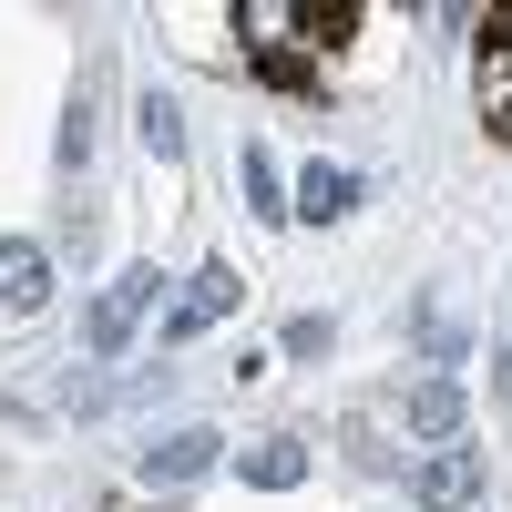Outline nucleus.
I'll return each instance as SVG.
<instances>
[{
    "label": "nucleus",
    "mask_w": 512,
    "mask_h": 512,
    "mask_svg": "<svg viewBox=\"0 0 512 512\" xmlns=\"http://www.w3.org/2000/svg\"><path fill=\"white\" fill-rule=\"evenodd\" d=\"M236 185H246V205L267 226H287V195H277V164H267V144H236Z\"/></svg>",
    "instance_id": "1a4fd4ad"
},
{
    "label": "nucleus",
    "mask_w": 512,
    "mask_h": 512,
    "mask_svg": "<svg viewBox=\"0 0 512 512\" xmlns=\"http://www.w3.org/2000/svg\"><path fill=\"white\" fill-rule=\"evenodd\" d=\"M144 154H185V123H175V93H144Z\"/></svg>",
    "instance_id": "9d476101"
},
{
    "label": "nucleus",
    "mask_w": 512,
    "mask_h": 512,
    "mask_svg": "<svg viewBox=\"0 0 512 512\" xmlns=\"http://www.w3.org/2000/svg\"><path fill=\"white\" fill-rule=\"evenodd\" d=\"M216 441H226V431H164V441H144V482H195V472H216Z\"/></svg>",
    "instance_id": "423d86ee"
},
{
    "label": "nucleus",
    "mask_w": 512,
    "mask_h": 512,
    "mask_svg": "<svg viewBox=\"0 0 512 512\" xmlns=\"http://www.w3.org/2000/svg\"><path fill=\"white\" fill-rule=\"evenodd\" d=\"M82 154H93V103H72V123H62V175H72Z\"/></svg>",
    "instance_id": "f8f14e48"
},
{
    "label": "nucleus",
    "mask_w": 512,
    "mask_h": 512,
    "mask_svg": "<svg viewBox=\"0 0 512 512\" xmlns=\"http://www.w3.org/2000/svg\"><path fill=\"white\" fill-rule=\"evenodd\" d=\"M328 338H338V328H328L318 308H308V318H287V359H318V349H328Z\"/></svg>",
    "instance_id": "9b49d317"
},
{
    "label": "nucleus",
    "mask_w": 512,
    "mask_h": 512,
    "mask_svg": "<svg viewBox=\"0 0 512 512\" xmlns=\"http://www.w3.org/2000/svg\"><path fill=\"white\" fill-rule=\"evenodd\" d=\"M164 297V267H123L93 308H82V359H123V338L144 328V308Z\"/></svg>",
    "instance_id": "f257e3e1"
},
{
    "label": "nucleus",
    "mask_w": 512,
    "mask_h": 512,
    "mask_svg": "<svg viewBox=\"0 0 512 512\" xmlns=\"http://www.w3.org/2000/svg\"><path fill=\"white\" fill-rule=\"evenodd\" d=\"M236 482L246 492H297V482H308V441H256V451H236Z\"/></svg>",
    "instance_id": "0eeeda50"
},
{
    "label": "nucleus",
    "mask_w": 512,
    "mask_h": 512,
    "mask_svg": "<svg viewBox=\"0 0 512 512\" xmlns=\"http://www.w3.org/2000/svg\"><path fill=\"white\" fill-rule=\"evenodd\" d=\"M410 441H461V390H451V379L431 369V379H410Z\"/></svg>",
    "instance_id": "6e6552de"
},
{
    "label": "nucleus",
    "mask_w": 512,
    "mask_h": 512,
    "mask_svg": "<svg viewBox=\"0 0 512 512\" xmlns=\"http://www.w3.org/2000/svg\"><path fill=\"white\" fill-rule=\"evenodd\" d=\"M236 297H246V277L226 267V256H205V267H195V287L175 297V308H164V349H185V338H205L216 318H236Z\"/></svg>",
    "instance_id": "f03ea898"
},
{
    "label": "nucleus",
    "mask_w": 512,
    "mask_h": 512,
    "mask_svg": "<svg viewBox=\"0 0 512 512\" xmlns=\"http://www.w3.org/2000/svg\"><path fill=\"white\" fill-rule=\"evenodd\" d=\"M349 205H359V175H349V164H308V175H297V195H287V216L297 226H338V216H349Z\"/></svg>",
    "instance_id": "39448f33"
},
{
    "label": "nucleus",
    "mask_w": 512,
    "mask_h": 512,
    "mask_svg": "<svg viewBox=\"0 0 512 512\" xmlns=\"http://www.w3.org/2000/svg\"><path fill=\"white\" fill-rule=\"evenodd\" d=\"M410 492H420V512H472V502H482V451H472V441L431 451V461L410 472Z\"/></svg>",
    "instance_id": "7ed1b4c3"
},
{
    "label": "nucleus",
    "mask_w": 512,
    "mask_h": 512,
    "mask_svg": "<svg viewBox=\"0 0 512 512\" xmlns=\"http://www.w3.org/2000/svg\"><path fill=\"white\" fill-rule=\"evenodd\" d=\"M41 297H52V246L11 236L0 246V318H41Z\"/></svg>",
    "instance_id": "20e7f679"
}]
</instances>
